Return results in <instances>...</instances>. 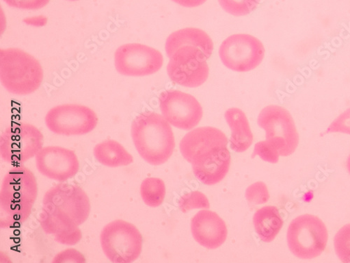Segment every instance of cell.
Returning a JSON list of instances; mask_svg holds the SVG:
<instances>
[{"label":"cell","instance_id":"1","mask_svg":"<svg viewBox=\"0 0 350 263\" xmlns=\"http://www.w3.org/2000/svg\"><path fill=\"white\" fill-rule=\"evenodd\" d=\"M39 192L34 173L23 165L5 174L0 190V227L9 229L25 223L31 216Z\"/></svg>","mask_w":350,"mask_h":263},{"label":"cell","instance_id":"2","mask_svg":"<svg viewBox=\"0 0 350 263\" xmlns=\"http://www.w3.org/2000/svg\"><path fill=\"white\" fill-rule=\"evenodd\" d=\"M131 137L138 154L151 165L163 164L173 154L172 129L164 116L157 112L138 114L131 125Z\"/></svg>","mask_w":350,"mask_h":263},{"label":"cell","instance_id":"3","mask_svg":"<svg viewBox=\"0 0 350 263\" xmlns=\"http://www.w3.org/2000/svg\"><path fill=\"white\" fill-rule=\"evenodd\" d=\"M43 79V68L36 57L18 48L0 49V82L10 94L30 95Z\"/></svg>","mask_w":350,"mask_h":263},{"label":"cell","instance_id":"4","mask_svg":"<svg viewBox=\"0 0 350 263\" xmlns=\"http://www.w3.org/2000/svg\"><path fill=\"white\" fill-rule=\"evenodd\" d=\"M43 209L54 218L72 227L89 219L92 205L89 196L79 186L61 183L51 188L43 198Z\"/></svg>","mask_w":350,"mask_h":263},{"label":"cell","instance_id":"5","mask_svg":"<svg viewBox=\"0 0 350 263\" xmlns=\"http://www.w3.org/2000/svg\"><path fill=\"white\" fill-rule=\"evenodd\" d=\"M100 242L105 255L113 263L136 261L143 247V238L137 227L122 219L114 220L103 228Z\"/></svg>","mask_w":350,"mask_h":263},{"label":"cell","instance_id":"6","mask_svg":"<svg viewBox=\"0 0 350 263\" xmlns=\"http://www.w3.org/2000/svg\"><path fill=\"white\" fill-rule=\"evenodd\" d=\"M286 239L291 252L295 256L313 259L325 251L329 239L328 230L319 218L302 215L290 223Z\"/></svg>","mask_w":350,"mask_h":263},{"label":"cell","instance_id":"7","mask_svg":"<svg viewBox=\"0 0 350 263\" xmlns=\"http://www.w3.org/2000/svg\"><path fill=\"white\" fill-rule=\"evenodd\" d=\"M44 142V135L36 126L16 124L8 127L0 136V156L8 164L23 165L36 157Z\"/></svg>","mask_w":350,"mask_h":263},{"label":"cell","instance_id":"8","mask_svg":"<svg viewBox=\"0 0 350 263\" xmlns=\"http://www.w3.org/2000/svg\"><path fill=\"white\" fill-rule=\"evenodd\" d=\"M258 126L266 132L267 140L280 156L293 155L299 143L295 123L289 112L279 105H269L258 114Z\"/></svg>","mask_w":350,"mask_h":263},{"label":"cell","instance_id":"9","mask_svg":"<svg viewBox=\"0 0 350 263\" xmlns=\"http://www.w3.org/2000/svg\"><path fill=\"white\" fill-rule=\"evenodd\" d=\"M98 116L90 107L68 103L51 108L45 116L46 127L56 135L83 136L92 132L98 125Z\"/></svg>","mask_w":350,"mask_h":263},{"label":"cell","instance_id":"10","mask_svg":"<svg viewBox=\"0 0 350 263\" xmlns=\"http://www.w3.org/2000/svg\"><path fill=\"white\" fill-rule=\"evenodd\" d=\"M169 58L167 73L174 84L196 88L208 79L210 68L207 63L208 58L201 49L185 45L173 52Z\"/></svg>","mask_w":350,"mask_h":263},{"label":"cell","instance_id":"11","mask_svg":"<svg viewBox=\"0 0 350 263\" xmlns=\"http://www.w3.org/2000/svg\"><path fill=\"white\" fill-rule=\"evenodd\" d=\"M264 45L247 34H236L227 38L219 50L220 60L228 69L245 73L256 68L264 60Z\"/></svg>","mask_w":350,"mask_h":263},{"label":"cell","instance_id":"12","mask_svg":"<svg viewBox=\"0 0 350 263\" xmlns=\"http://www.w3.org/2000/svg\"><path fill=\"white\" fill-rule=\"evenodd\" d=\"M163 65V56L159 50L139 43L120 47L114 53V66L126 77H145L159 72Z\"/></svg>","mask_w":350,"mask_h":263},{"label":"cell","instance_id":"13","mask_svg":"<svg viewBox=\"0 0 350 263\" xmlns=\"http://www.w3.org/2000/svg\"><path fill=\"white\" fill-rule=\"evenodd\" d=\"M164 118L172 126L183 130L196 127L202 118V108L192 95L178 90H167L159 96Z\"/></svg>","mask_w":350,"mask_h":263},{"label":"cell","instance_id":"14","mask_svg":"<svg viewBox=\"0 0 350 263\" xmlns=\"http://www.w3.org/2000/svg\"><path fill=\"white\" fill-rule=\"evenodd\" d=\"M36 165L44 177L60 183L74 178L80 169L75 152L57 145L43 147L36 157Z\"/></svg>","mask_w":350,"mask_h":263},{"label":"cell","instance_id":"15","mask_svg":"<svg viewBox=\"0 0 350 263\" xmlns=\"http://www.w3.org/2000/svg\"><path fill=\"white\" fill-rule=\"evenodd\" d=\"M228 138L221 130L205 127L187 134L180 145L185 159L192 165L213 157L218 151L227 148Z\"/></svg>","mask_w":350,"mask_h":263},{"label":"cell","instance_id":"16","mask_svg":"<svg viewBox=\"0 0 350 263\" xmlns=\"http://www.w3.org/2000/svg\"><path fill=\"white\" fill-rule=\"evenodd\" d=\"M191 229L196 242L208 249H216L224 244L227 227L217 214L209 210L197 213L191 220Z\"/></svg>","mask_w":350,"mask_h":263},{"label":"cell","instance_id":"17","mask_svg":"<svg viewBox=\"0 0 350 263\" xmlns=\"http://www.w3.org/2000/svg\"><path fill=\"white\" fill-rule=\"evenodd\" d=\"M230 155L227 148L218 151L213 157L193 164L196 177L203 184L214 186L220 183L228 173Z\"/></svg>","mask_w":350,"mask_h":263},{"label":"cell","instance_id":"18","mask_svg":"<svg viewBox=\"0 0 350 263\" xmlns=\"http://www.w3.org/2000/svg\"><path fill=\"white\" fill-rule=\"evenodd\" d=\"M185 45L201 49L208 60L213 53V42L205 32L198 28L187 27L174 32L167 38L165 45L167 55L170 57L173 52Z\"/></svg>","mask_w":350,"mask_h":263},{"label":"cell","instance_id":"19","mask_svg":"<svg viewBox=\"0 0 350 263\" xmlns=\"http://www.w3.org/2000/svg\"><path fill=\"white\" fill-rule=\"evenodd\" d=\"M225 119L231 131V149L237 153L247 151L253 142L254 136L245 112L237 108H230L225 112Z\"/></svg>","mask_w":350,"mask_h":263},{"label":"cell","instance_id":"20","mask_svg":"<svg viewBox=\"0 0 350 263\" xmlns=\"http://www.w3.org/2000/svg\"><path fill=\"white\" fill-rule=\"evenodd\" d=\"M42 230L52 236L57 243L66 246H75L82 240V231L79 227L68 225L58 221L42 208L39 216Z\"/></svg>","mask_w":350,"mask_h":263},{"label":"cell","instance_id":"21","mask_svg":"<svg viewBox=\"0 0 350 263\" xmlns=\"http://www.w3.org/2000/svg\"><path fill=\"white\" fill-rule=\"evenodd\" d=\"M94 155L99 164L109 168L127 166L134 162L133 155L124 146L113 139L98 143L94 149Z\"/></svg>","mask_w":350,"mask_h":263},{"label":"cell","instance_id":"22","mask_svg":"<svg viewBox=\"0 0 350 263\" xmlns=\"http://www.w3.org/2000/svg\"><path fill=\"white\" fill-rule=\"evenodd\" d=\"M253 223L259 238L264 242H272L280 231L284 221L277 208L267 206L254 215Z\"/></svg>","mask_w":350,"mask_h":263},{"label":"cell","instance_id":"23","mask_svg":"<svg viewBox=\"0 0 350 263\" xmlns=\"http://www.w3.org/2000/svg\"><path fill=\"white\" fill-rule=\"evenodd\" d=\"M139 191L144 203L151 208L161 206L166 194L164 181L154 177L145 179L141 184Z\"/></svg>","mask_w":350,"mask_h":263},{"label":"cell","instance_id":"24","mask_svg":"<svg viewBox=\"0 0 350 263\" xmlns=\"http://www.w3.org/2000/svg\"><path fill=\"white\" fill-rule=\"evenodd\" d=\"M221 8L228 14L244 16L253 12L260 0H217Z\"/></svg>","mask_w":350,"mask_h":263},{"label":"cell","instance_id":"25","mask_svg":"<svg viewBox=\"0 0 350 263\" xmlns=\"http://www.w3.org/2000/svg\"><path fill=\"white\" fill-rule=\"evenodd\" d=\"M334 249L342 262H350V224L345 225L337 232Z\"/></svg>","mask_w":350,"mask_h":263},{"label":"cell","instance_id":"26","mask_svg":"<svg viewBox=\"0 0 350 263\" xmlns=\"http://www.w3.org/2000/svg\"><path fill=\"white\" fill-rule=\"evenodd\" d=\"M179 207L183 213L194 209H209L211 204L207 197L203 193L195 191L183 196L179 201Z\"/></svg>","mask_w":350,"mask_h":263},{"label":"cell","instance_id":"27","mask_svg":"<svg viewBox=\"0 0 350 263\" xmlns=\"http://www.w3.org/2000/svg\"><path fill=\"white\" fill-rule=\"evenodd\" d=\"M245 197L250 203L258 205L267 202L270 198V194L265 183L257 182L247 189Z\"/></svg>","mask_w":350,"mask_h":263},{"label":"cell","instance_id":"28","mask_svg":"<svg viewBox=\"0 0 350 263\" xmlns=\"http://www.w3.org/2000/svg\"><path fill=\"white\" fill-rule=\"evenodd\" d=\"M259 156L261 160L272 164L279 161L280 153L267 140L257 142L254 146L252 158Z\"/></svg>","mask_w":350,"mask_h":263},{"label":"cell","instance_id":"29","mask_svg":"<svg viewBox=\"0 0 350 263\" xmlns=\"http://www.w3.org/2000/svg\"><path fill=\"white\" fill-rule=\"evenodd\" d=\"M86 259L81 252L76 249H67L57 253L52 260L53 263H84Z\"/></svg>","mask_w":350,"mask_h":263},{"label":"cell","instance_id":"30","mask_svg":"<svg viewBox=\"0 0 350 263\" xmlns=\"http://www.w3.org/2000/svg\"><path fill=\"white\" fill-rule=\"evenodd\" d=\"M10 7L23 10H38L46 7L50 0H3Z\"/></svg>","mask_w":350,"mask_h":263},{"label":"cell","instance_id":"31","mask_svg":"<svg viewBox=\"0 0 350 263\" xmlns=\"http://www.w3.org/2000/svg\"><path fill=\"white\" fill-rule=\"evenodd\" d=\"M342 133L350 135V108L342 112L328 127L325 134Z\"/></svg>","mask_w":350,"mask_h":263},{"label":"cell","instance_id":"32","mask_svg":"<svg viewBox=\"0 0 350 263\" xmlns=\"http://www.w3.org/2000/svg\"><path fill=\"white\" fill-rule=\"evenodd\" d=\"M172 2L187 8H194L205 4L208 0H172Z\"/></svg>","mask_w":350,"mask_h":263},{"label":"cell","instance_id":"33","mask_svg":"<svg viewBox=\"0 0 350 263\" xmlns=\"http://www.w3.org/2000/svg\"><path fill=\"white\" fill-rule=\"evenodd\" d=\"M347 170L349 171V173H350V155L347 159Z\"/></svg>","mask_w":350,"mask_h":263},{"label":"cell","instance_id":"34","mask_svg":"<svg viewBox=\"0 0 350 263\" xmlns=\"http://www.w3.org/2000/svg\"><path fill=\"white\" fill-rule=\"evenodd\" d=\"M69 1H77V0H69Z\"/></svg>","mask_w":350,"mask_h":263}]
</instances>
